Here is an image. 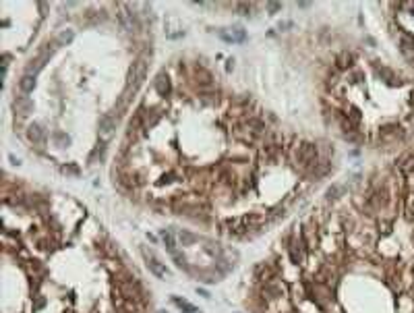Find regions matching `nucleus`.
<instances>
[{
  "mask_svg": "<svg viewBox=\"0 0 414 313\" xmlns=\"http://www.w3.org/2000/svg\"><path fill=\"white\" fill-rule=\"evenodd\" d=\"M147 65H149V58H147V54H141L133 65H131V69H129V73H126V85H129V89H139L141 87V83L145 81V77H147Z\"/></svg>",
  "mask_w": 414,
  "mask_h": 313,
  "instance_id": "obj_2",
  "label": "nucleus"
},
{
  "mask_svg": "<svg viewBox=\"0 0 414 313\" xmlns=\"http://www.w3.org/2000/svg\"><path fill=\"white\" fill-rule=\"evenodd\" d=\"M354 60H356V56L352 54V52H340L338 54V58H336V65H338V69L340 71H346V69H350V67H352L354 65Z\"/></svg>",
  "mask_w": 414,
  "mask_h": 313,
  "instance_id": "obj_16",
  "label": "nucleus"
},
{
  "mask_svg": "<svg viewBox=\"0 0 414 313\" xmlns=\"http://www.w3.org/2000/svg\"><path fill=\"white\" fill-rule=\"evenodd\" d=\"M275 278V268H271L269 264H257L255 266V270H253V280L255 282H259V284H265V282H269V280H273Z\"/></svg>",
  "mask_w": 414,
  "mask_h": 313,
  "instance_id": "obj_9",
  "label": "nucleus"
},
{
  "mask_svg": "<svg viewBox=\"0 0 414 313\" xmlns=\"http://www.w3.org/2000/svg\"><path fill=\"white\" fill-rule=\"evenodd\" d=\"M412 272H414V268H412Z\"/></svg>",
  "mask_w": 414,
  "mask_h": 313,
  "instance_id": "obj_27",
  "label": "nucleus"
},
{
  "mask_svg": "<svg viewBox=\"0 0 414 313\" xmlns=\"http://www.w3.org/2000/svg\"><path fill=\"white\" fill-rule=\"evenodd\" d=\"M195 75H197V79H201V81H199L201 85H211V75H209L203 67H197V69H195Z\"/></svg>",
  "mask_w": 414,
  "mask_h": 313,
  "instance_id": "obj_22",
  "label": "nucleus"
},
{
  "mask_svg": "<svg viewBox=\"0 0 414 313\" xmlns=\"http://www.w3.org/2000/svg\"><path fill=\"white\" fill-rule=\"evenodd\" d=\"M267 11L269 15H275L278 11H282V3H267Z\"/></svg>",
  "mask_w": 414,
  "mask_h": 313,
  "instance_id": "obj_23",
  "label": "nucleus"
},
{
  "mask_svg": "<svg viewBox=\"0 0 414 313\" xmlns=\"http://www.w3.org/2000/svg\"><path fill=\"white\" fill-rule=\"evenodd\" d=\"M178 239H180L182 243H193V241H195V237L188 234V232H178Z\"/></svg>",
  "mask_w": 414,
  "mask_h": 313,
  "instance_id": "obj_25",
  "label": "nucleus"
},
{
  "mask_svg": "<svg viewBox=\"0 0 414 313\" xmlns=\"http://www.w3.org/2000/svg\"><path fill=\"white\" fill-rule=\"evenodd\" d=\"M232 31V34H224V31H222V38H224V40H228V42H242L244 40V31L242 29H230Z\"/></svg>",
  "mask_w": 414,
  "mask_h": 313,
  "instance_id": "obj_18",
  "label": "nucleus"
},
{
  "mask_svg": "<svg viewBox=\"0 0 414 313\" xmlns=\"http://www.w3.org/2000/svg\"><path fill=\"white\" fill-rule=\"evenodd\" d=\"M155 91L160 93L162 98H168L170 96V91H172V85H170V79L166 73H160L155 77Z\"/></svg>",
  "mask_w": 414,
  "mask_h": 313,
  "instance_id": "obj_13",
  "label": "nucleus"
},
{
  "mask_svg": "<svg viewBox=\"0 0 414 313\" xmlns=\"http://www.w3.org/2000/svg\"><path fill=\"white\" fill-rule=\"evenodd\" d=\"M396 164H398V168H400V172H402L404 176H412V174H414V153L402 155V158H400Z\"/></svg>",
  "mask_w": 414,
  "mask_h": 313,
  "instance_id": "obj_14",
  "label": "nucleus"
},
{
  "mask_svg": "<svg viewBox=\"0 0 414 313\" xmlns=\"http://www.w3.org/2000/svg\"><path fill=\"white\" fill-rule=\"evenodd\" d=\"M286 249H288V255H290V262H292V264H296V266L305 264L307 253H309V249H307V243L302 241V237H300V234H298V237H294V239H290V245L286 247Z\"/></svg>",
  "mask_w": 414,
  "mask_h": 313,
  "instance_id": "obj_6",
  "label": "nucleus"
},
{
  "mask_svg": "<svg viewBox=\"0 0 414 313\" xmlns=\"http://www.w3.org/2000/svg\"><path fill=\"white\" fill-rule=\"evenodd\" d=\"M286 293H288V286H286V282H282L280 278H273V280H269V282L261 284V297H263L265 303L280 301Z\"/></svg>",
  "mask_w": 414,
  "mask_h": 313,
  "instance_id": "obj_4",
  "label": "nucleus"
},
{
  "mask_svg": "<svg viewBox=\"0 0 414 313\" xmlns=\"http://www.w3.org/2000/svg\"><path fill=\"white\" fill-rule=\"evenodd\" d=\"M118 21L120 25L124 27V31H129V34H133V31H139V21L135 17V13L126 7V5H120L118 7Z\"/></svg>",
  "mask_w": 414,
  "mask_h": 313,
  "instance_id": "obj_7",
  "label": "nucleus"
},
{
  "mask_svg": "<svg viewBox=\"0 0 414 313\" xmlns=\"http://www.w3.org/2000/svg\"><path fill=\"white\" fill-rule=\"evenodd\" d=\"M13 110L19 116H27V114H31V110H34V102H31L27 96H17L13 100Z\"/></svg>",
  "mask_w": 414,
  "mask_h": 313,
  "instance_id": "obj_12",
  "label": "nucleus"
},
{
  "mask_svg": "<svg viewBox=\"0 0 414 313\" xmlns=\"http://www.w3.org/2000/svg\"><path fill=\"white\" fill-rule=\"evenodd\" d=\"M19 87H21V91H23V93L34 91V89H36V77L25 73V75L21 77V81H19Z\"/></svg>",
  "mask_w": 414,
  "mask_h": 313,
  "instance_id": "obj_17",
  "label": "nucleus"
},
{
  "mask_svg": "<svg viewBox=\"0 0 414 313\" xmlns=\"http://www.w3.org/2000/svg\"><path fill=\"white\" fill-rule=\"evenodd\" d=\"M166 34H168V38H180L184 31H182V25L178 23V19L174 17V15H170L168 19H166Z\"/></svg>",
  "mask_w": 414,
  "mask_h": 313,
  "instance_id": "obj_15",
  "label": "nucleus"
},
{
  "mask_svg": "<svg viewBox=\"0 0 414 313\" xmlns=\"http://www.w3.org/2000/svg\"><path fill=\"white\" fill-rule=\"evenodd\" d=\"M62 172L65 174H79V168L73 166V164H67V166H62Z\"/></svg>",
  "mask_w": 414,
  "mask_h": 313,
  "instance_id": "obj_24",
  "label": "nucleus"
},
{
  "mask_svg": "<svg viewBox=\"0 0 414 313\" xmlns=\"http://www.w3.org/2000/svg\"><path fill=\"white\" fill-rule=\"evenodd\" d=\"M162 241L166 243V247H168V251H170V253L176 251V241H174L172 230H162Z\"/></svg>",
  "mask_w": 414,
  "mask_h": 313,
  "instance_id": "obj_19",
  "label": "nucleus"
},
{
  "mask_svg": "<svg viewBox=\"0 0 414 313\" xmlns=\"http://www.w3.org/2000/svg\"><path fill=\"white\" fill-rule=\"evenodd\" d=\"M160 182H162V185H168V182H172V172H168V174H162Z\"/></svg>",
  "mask_w": 414,
  "mask_h": 313,
  "instance_id": "obj_26",
  "label": "nucleus"
},
{
  "mask_svg": "<svg viewBox=\"0 0 414 313\" xmlns=\"http://www.w3.org/2000/svg\"><path fill=\"white\" fill-rule=\"evenodd\" d=\"M294 164L305 170V172H313L317 166H319V151H317V145L311 141H302L294 147Z\"/></svg>",
  "mask_w": 414,
  "mask_h": 313,
  "instance_id": "obj_1",
  "label": "nucleus"
},
{
  "mask_svg": "<svg viewBox=\"0 0 414 313\" xmlns=\"http://www.w3.org/2000/svg\"><path fill=\"white\" fill-rule=\"evenodd\" d=\"M300 237H302V241L307 243L309 251H315V249L319 247V224H317L315 218H309V220L302 224Z\"/></svg>",
  "mask_w": 414,
  "mask_h": 313,
  "instance_id": "obj_5",
  "label": "nucleus"
},
{
  "mask_svg": "<svg viewBox=\"0 0 414 313\" xmlns=\"http://www.w3.org/2000/svg\"><path fill=\"white\" fill-rule=\"evenodd\" d=\"M27 139L34 143V145H42V143L46 141V131H44L42 124L31 122L29 127H27Z\"/></svg>",
  "mask_w": 414,
  "mask_h": 313,
  "instance_id": "obj_11",
  "label": "nucleus"
},
{
  "mask_svg": "<svg viewBox=\"0 0 414 313\" xmlns=\"http://www.w3.org/2000/svg\"><path fill=\"white\" fill-rule=\"evenodd\" d=\"M73 40H75V34H73L71 29H62L60 34H58V38H56V42L62 44V46H65V44H71Z\"/></svg>",
  "mask_w": 414,
  "mask_h": 313,
  "instance_id": "obj_20",
  "label": "nucleus"
},
{
  "mask_svg": "<svg viewBox=\"0 0 414 313\" xmlns=\"http://www.w3.org/2000/svg\"><path fill=\"white\" fill-rule=\"evenodd\" d=\"M116 291L120 295V299H126V301H133V303H141L143 301V289L141 284L137 282L135 278H124V280H118L116 282Z\"/></svg>",
  "mask_w": 414,
  "mask_h": 313,
  "instance_id": "obj_3",
  "label": "nucleus"
},
{
  "mask_svg": "<svg viewBox=\"0 0 414 313\" xmlns=\"http://www.w3.org/2000/svg\"><path fill=\"white\" fill-rule=\"evenodd\" d=\"M141 253H143V257H145V262H147V268L151 270L153 276H157V278H166V276H168V270L164 268V264H160V259H157L151 251H147V249L143 247Z\"/></svg>",
  "mask_w": 414,
  "mask_h": 313,
  "instance_id": "obj_8",
  "label": "nucleus"
},
{
  "mask_svg": "<svg viewBox=\"0 0 414 313\" xmlns=\"http://www.w3.org/2000/svg\"><path fill=\"white\" fill-rule=\"evenodd\" d=\"M342 191H344V189H342L340 185H332L329 189L325 191V197H327L329 201H336V199H340V197H342Z\"/></svg>",
  "mask_w": 414,
  "mask_h": 313,
  "instance_id": "obj_21",
  "label": "nucleus"
},
{
  "mask_svg": "<svg viewBox=\"0 0 414 313\" xmlns=\"http://www.w3.org/2000/svg\"><path fill=\"white\" fill-rule=\"evenodd\" d=\"M114 131H116V118L112 114H104L100 118V137H102V141H108Z\"/></svg>",
  "mask_w": 414,
  "mask_h": 313,
  "instance_id": "obj_10",
  "label": "nucleus"
}]
</instances>
